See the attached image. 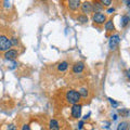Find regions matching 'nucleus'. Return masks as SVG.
<instances>
[{
  "label": "nucleus",
  "mask_w": 130,
  "mask_h": 130,
  "mask_svg": "<svg viewBox=\"0 0 130 130\" xmlns=\"http://www.w3.org/2000/svg\"><path fill=\"white\" fill-rule=\"evenodd\" d=\"M80 94L77 90H68L66 93V100L67 102L72 103L73 105L74 104H78V102L80 101Z\"/></svg>",
  "instance_id": "f257e3e1"
},
{
  "label": "nucleus",
  "mask_w": 130,
  "mask_h": 130,
  "mask_svg": "<svg viewBox=\"0 0 130 130\" xmlns=\"http://www.w3.org/2000/svg\"><path fill=\"white\" fill-rule=\"evenodd\" d=\"M12 47L11 40L5 35L0 36V51H9L10 48Z\"/></svg>",
  "instance_id": "f03ea898"
},
{
  "label": "nucleus",
  "mask_w": 130,
  "mask_h": 130,
  "mask_svg": "<svg viewBox=\"0 0 130 130\" xmlns=\"http://www.w3.org/2000/svg\"><path fill=\"white\" fill-rule=\"evenodd\" d=\"M119 41H120V38H119V35H112L109 37V40H108V46H109V49H116L117 46L119 44Z\"/></svg>",
  "instance_id": "7ed1b4c3"
},
{
  "label": "nucleus",
  "mask_w": 130,
  "mask_h": 130,
  "mask_svg": "<svg viewBox=\"0 0 130 130\" xmlns=\"http://www.w3.org/2000/svg\"><path fill=\"white\" fill-rule=\"evenodd\" d=\"M72 116L76 119L80 118V116H81V105L80 104H74L72 106Z\"/></svg>",
  "instance_id": "20e7f679"
},
{
  "label": "nucleus",
  "mask_w": 130,
  "mask_h": 130,
  "mask_svg": "<svg viewBox=\"0 0 130 130\" xmlns=\"http://www.w3.org/2000/svg\"><path fill=\"white\" fill-rule=\"evenodd\" d=\"M93 21L96 24H103L106 21V16L103 13H94V15H93Z\"/></svg>",
  "instance_id": "39448f33"
},
{
  "label": "nucleus",
  "mask_w": 130,
  "mask_h": 130,
  "mask_svg": "<svg viewBox=\"0 0 130 130\" xmlns=\"http://www.w3.org/2000/svg\"><path fill=\"white\" fill-rule=\"evenodd\" d=\"M18 55H19L18 51H16V50H13V49H10L9 51H7V52H6L5 58H6L7 60L13 61V60H15L16 58H18Z\"/></svg>",
  "instance_id": "423d86ee"
},
{
  "label": "nucleus",
  "mask_w": 130,
  "mask_h": 130,
  "mask_svg": "<svg viewBox=\"0 0 130 130\" xmlns=\"http://www.w3.org/2000/svg\"><path fill=\"white\" fill-rule=\"evenodd\" d=\"M81 10H83V13L85 14H88V13H91L92 12V3L86 1L81 5Z\"/></svg>",
  "instance_id": "0eeeda50"
},
{
  "label": "nucleus",
  "mask_w": 130,
  "mask_h": 130,
  "mask_svg": "<svg viewBox=\"0 0 130 130\" xmlns=\"http://www.w3.org/2000/svg\"><path fill=\"white\" fill-rule=\"evenodd\" d=\"M84 68H85L84 62H77L74 64V66H73V72H74L75 74H79V73L84 71Z\"/></svg>",
  "instance_id": "6e6552de"
},
{
  "label": "nucleus",
  "mask_w": 130,
  "mask_h": 130,
  "mask_svg": "<svg viewBox=\"0 0 130 130\" xmlns=\"http://www.w3.org/2000/svg\"><path fill=\"white\" fill-rule=\"evenodd\" d=\"M103 10V5L101 1H95L92 3V11L95 13H101V11Z\"/></svg>",
  "instance_id": "1a4fd4ad"
},
{
  "label": "nucleus",
  "mask_w": 130,
  "mask_h": 130,
  "mask_svg": "<svg viewBox=\"0 0 130 130\" xmlns=\"http://www.w3.org/2000/svg\"><path fill=\"white\" fill-rule=\"evenodd\" d=\"M79 7H80V1L79 0H70V1H68V8H70L71 10H73V11L77 10Z\"/></svg>",
  "instance_id": "9d476101"
},
{
  "label": "nucleus",
  "mask_w": 130,
  "mask_h": 130,
  "mask_svg": "<svg viewBox=\"0 0 130 130\" xmlns=\"http://www.w3.org/2000/svg\"><path fill=\"white\" fill-rule=\"evenodd\" d=\"M49 128H50L51 130H59L60 129L59 123L55 119H51L50 123H49Z\"/></svg>",
  "instance_id": "9b49d317"
},
{
  "label": "nucleus",
  "mask_w": 130,
  "mask_h": 130,
  "mask_svg": "<svg viewBox=\"0 0 130 130\" xmlns=\"http://www.w3.org/2000/svg\"><path fill=\"white\" fill-rule=\"evenodd\" d=\"M130 22V19L128 15H123L121 16V20H120V25L121 27H126L128 25V23Z\"/></svg>",
  "instance_id": "f8f14e48"
},
{
  "label": "nucleus",
  "mask_w": 130,
  "mask_h": 130,
  "mask_svg": "<svg viewBox=\"0 0 130 130\" xmlns=\"http://www.w3.org/2000/svg\"><path fill=\"white\" fill-rule=\"evenodd\" d=\"M67 67H68V63L66 62V61H63V62H61V63L58 65V70H59L60 72L66 71V70H67Z\"/></svg>",
  "instance_id": "ddd939ff"
},
{
  "label": "nucleus",
  "mask_w": 130,
  "mask_h": 130,
  "mask_svg": "<svg viewBox=\"0 0 130 130\" xmlns=\"http://www.w3.org/2000/svg\"><path fill=\"white\" fill-rule=\"evenodd\" d=\"M105 29H106V31H112L114 30V24H113V21L112 20H108L107 22H105Z\"/></svg>",
  "instance_id": "4468645a"
},
{
  "label": "nucleus",
  "mask_w": 130,
  "mask_h": 130,
  "mask_svg": "<svg viewBox=\"0 0 130 130\" xmlns=\"http://www.w3.org/2000/svg\"><path fill=\"white\" fill-rule=\"evenodd\" d=\"M117 130H128V123L127 121H123L118 125L117 127Z\"/></svg>",
  "instance_id": "2eb2a0df"
},
{
  "label": "nucleus",
  "mask_w": 130,
  "mask_h": 130,
  "mask_svg": "<svg viewBox=\"0 0 130 130\" xmlns=\"http://www.w3.org/2000/svg\"><path fill=\"white\" fill-rule=\"evenodd\" d=\"M78 92H79L80 96H83V98H87L88 96V89L87 88H80Z\"/></svg>",
  "instance_id": "dca6fc26"
},
{
  "label": "nucleus",
  "mask_w": 130,
  "mask_h": 130,
  "mask_svg": "<svg viewBox=\"0 0 130 130\" xmlns=\"http://www.w3.org/2000/svg\"><path fill=\"white\" fill-rule=\"evenodd\" d=\"M77 20L80 22V23H87L88 22V16L87 15H79Z\"/></svg>",
  "instance_id": "f3484780"
},
{
  "label": "nucleus",
  "mask_w": 130,
  "mask_h": 130,
  "mask_svg": "<svg viewBox=\"0 0 130 130\" xmlns=\"http://www.w3.org/2000/svg\"><path fill=\"white\" fill-rule=\"evenodd\" d=\"M108 101H109V103L112 104V106H113L114 108L117 107V106H118V105H119V103H118V102H116L115 100H113L112 98H108Z\"/></svg>",
  "instance_id": "a211bd4d"
},
{
  "label": "nucleus",
  "mask_w": 130,
  "mask_h": 130,
  "mask_svg": "<svg viewBox=\"0 0 130 130\" xmlns=\"http://www.w3.org/2000/svg\"><path fill=\"white\" fill-rule=\"evenodd\" d=\"M101 3H102L103 6H109L112 3V1H111V0H102Z\"/></svg>",
  "instance_id": "6ab92c4d"
},
{
  "label": "nucleus",
  "mask_w": 130,
  "mask_h": 130,
  "mask_svg": "<svg viewBox=\"0 0 130 130\" xmlns=\"http://www.w3.org/2000/svg\"><path fill=\"white\" fill-rule=\"evenodd\" d=\"M8 130H16V126L14 124H10L8 126Z\"/></svg>",
  "instance_id": "aec40b11"
},
{
  "label": "nucleus",
  "mask_w": 130,
  "mask_h": 130,
  "mask_svg": "<svg viewBox=\"0 0 130 130\" xmlns=\"http://www.w3.org/2000/svg\"><path fill=\"white\" fill-rule=\"evenodd\" d=\"M11 43H12V46H16L18 44V40H16V38H11Z\"/></svg>",
  "instance_id": "412c9836"
},
{
  "label": "nucleus",
  "mask_w": 130,
  "mask_h": 130,
  "mask_svg": "<svg viewBox=\"0 0 130 130\" xmlns=\"http://www.w3.org/2000/svg\"><path fill=\"white\" fill-rule=\"evenodd\" d=\"M22 130H30V128H29V126L28 125H23Z\"/></svg>",
  "instance_id": "4be33fe9"
},
{
  "label": "nucleus",
  "mask_w": 130,
  "mask_h": 130,
  "mask_svg": "<svg viewBox=\"0 0 130 130\" xmlns=\"http://www.w3.org/2000/svg\"><path fill=\"white\" fill-rule=\"evenodd\" d=\"M83 127H84V121H79V125H78V129L80 130V129H83Z\"/></svg>",
  "instance_id": "5701e85b"
},
{
  "label": "nucleus",
  "mask_w": 130,
  "mask_h": 130,
  "mask_svg": "<svg viewBox=\"0 0 130 130\" xmlns=\"http://www.w3.org/2000/svg\"><path fill=\"white\" fill-rule=\"evenodd\" d=\"M114 11H115V9H114V8H109V9L107 10V13H109V14H111V13H113Z\"/></svg>",
  "instance_id": "b1692460"
},
{
  "label": "nucleus",
  "mask_w": 130,
  "mask_h": 130,
  "mask_svg": "<svg viewBox=\"0 0 130 130\" xmlns=\"http://www.w3.org/2000/svg\"><path fill=\"white\" fill-rule=\"evenodd\" d=\"M5 7H10V2L9 1H5Z\"/></svg>",
  "instance_id": "393cba45"
},
{
  "label": "nucleus",
  "mask_w": 130,
  "mask_h": 130,
  "mask_svg": "<svg viewBox=\"0 0 130 130\" xmlns=\"http://www.w3.org/2000/svg\"><path fill=\"white\" fill-rule=\"evenodd\" d=\"M88 117H89V114H88V115H86V116H85V117H84V119H87V118H88Z\"/></svg>",
  "instance_id": "a878e982"
},
{
  "label": "nucleus",
  "mask_w": 130,
  "mask_h": 130,
  "mask_svg": "<svg viewBox=\"0 0 130 130\" xmlns=\"http://www.w3.org/2000/svg\"><path fill=\"white\" fill-rule=\"evenodd\" d=\"M128 78H129V80H130V74H129V73H128Z\"/></svg>",
  "instance_id": "bb28decb"
},
{
  "label": "nucleus",
  "mask_w": 130,
  "mask_h": 130,
  "mask_svg": "<svg viewBox=\"0 0 130 130\" xmlns=\"http://www.w3.org/2000/svg\"><path fill=\"white\" fill-rule=\"evenodd\" d=\"M128 73H129V74H130V70H129V72H128Z\"/></svg>",
  "instance_id": "cd10ccee"
},
{
  "label": "nucleus",
  "mask_w": 130,
  "mask_h": 130,
  "mask_svg": "<svg viewBox=\"0 0 130 130\" xmlns=\"http://www.w3.org/2000/svg\"><path fill=\"white\" fill-rule=\"evenodd\" d=\"M129 19H130V16H129Z\"/></svg>",
  "instance_id": "c85d7f7f"
}]
</instances>
